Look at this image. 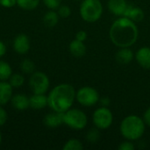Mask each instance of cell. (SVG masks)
I'll list each match as a JSON object with an SVG mask.
<instances>
[{"instance_id": "obj_1", "label": "cell", "mask_w": 150, "mask_h": 150, "mask_svg": "<svg viewBox=\"0 0 150 150\" xmlns=\"http://www.w3.org/2000/svg\"><path fill=\"white\" fill-rule=\"evenodd\" d=\"M109 37L119 48L131 47L138 40L139 29L135 22L122 16L112 22L109 30Z\"/></svg>"}, {"instance_id": "obj_2", "label": "cell", "mask_w": 150, "mask_h": 150, "mask_svg": "<svg viewBox=\"0 0 150 150\" xmlns=\"http://www.w3.org/2000/svg\"><path fill=\"white\" fill-rule=\"evenodd\" d=\"M76 100V90L69 83L54 86L47 95V106L54 112H65L73 106Z\"/></svg>"}, {"instance_id": "obj_3", "label": "cell", "mask_w": 150, "mask_h": 150, "mask_svg": "<svg viewBox=\"0 0 150 150\" xmlns=\"http://www.w3.org/2000/svg\"><path fill=\"white\" fill-rule=\"evenodd\" d=\"M146 124L143 118L135 114H130L123 119L120 125V132L126 139L132 142L140 140L145 134Z\"/></svg>"}, {"instance_id": "obj_4", "label": "cell", "mask_w": 150, "mask_h": 150, "mask_svg": "<svg viewBox=\"0 0 150 150\" xmlns=\"http://www.w3.org/2000/svg\"><path fill=\"white\" fill-rule=\"evenodd\" d=\"M103 11V4L100 0H83L79 8L82 19L88 23H94L99 20Z\"/></svg>"}, {"instance_id": "obj_5", "label": "cell", "mask_w": 150, "mask_h": 150, "mask_svg": "<svg viewBox=\"0 0 150 150\" xmlns=\"http://www.w3.org/2000/svg\"><path fill=\"white\" fill-rule=\"evenodd\" d=\"M63 124L75 131L83 130L88 124L86 113L77 108H70L63 112Z\"/></svg>"}, {"instance_id": "obj_6", "label": "cell", "mask_w": 150, "mask_h": 150, "mask_svg": "<svg viewBox=\"0 0 150 150\" xmlns=\"http://www.w3.org/2000/svg\"><path fill=\"white\" fill-rule=\"evenodd\" d=\"M28 84L33 94H46L50 87V80L46 73L34 71L30 75Z\"/></svg>"}, {"instance_id": "obj_7", "label": "cell", "mask_w": 150, "mask_h": 150, "mask_svg": "<svg viewBox=\"0 0 150 150\" xmlns=\"http://www.w3.org/2000/svg\"><path fill=\"white\" fill-rule=\"evenodd\" d=\"M100 96L98 91L91 86H83L76 91V100L84 107H91L97 105Z\"/></svg>"}, {"instance_id": "obj_8", "label": "cell", "mask_w": 150, "mask_h": 150, "mask_svg": "<svg viewBox=\"0 0 150 150\" xmlns=\"http://www.w3.org/2000/svg\"><path fill=\"white\" fill-rule=\"evenodd\" d=\"M92 122L94 127L99 130L108 129L113 122V114L112 111L105 106L97 108L92 114Z\"/></svg>"}, {"instance_id": "obj_9", "label": "cell", "mask_w": 150, "mask_h": 150, "mask_svg": "<svg viewBox=\"0 0 150 150\" xmlns=\"http://www.w3.org/2000/svg\"><path fill=\"white\" fill-rule=\"evenodd\" d=\"M12 47L18 54H25L28 53L31 47V41L29 37L25 33L18 34L12 42Z\"/></svg>"}, {"instance_id": "obj_10", "label": "cell", "mask_w": 150, "mask_h": 150, "mask_svg": "<svg viewBox=\"0 0 150 150\" xmlns=\"http://www.w3.org/2000/svg\"><path fill=\"white\" fill-rule=\"evenodd\" d=\"M144 16L145 14H144L143 10L141 7L132 4H128L123 15V17H126L135 23L142 21L144 18Z\"/></svg>"}, {"instance_id": "obj_11", "label": "cell", "mask_w": 150, "mask_h": 150, "mask_svg": "<svg viewBox=\"0 0 150 150\" xmlns=\"http://www.w3.org/2000/svg\"><path fill=\"white\" fill-rule=\"evenodd\" d=\"M43 123L47 127L56 128L63 124V113L52 111V112L45 115Z\"/></svg>"}, {"instance_id": "obj_12", "label": "cell", "mask_w": 150, "mask_h": 150, "mask_svg": "<svg viewBox=\"0 0 150 150\" xmlns=\"http://www.w3.org/2000/svg\"><path fill=\"white\" fill-rule=\"evenodd\" d=\"M11 106L19 112H23L27 110L30 105H29V98L22 93H18L12 96L11 101H10Z\"/></svg>"}, {"instance_id": "obj_13", "label": "cell", "mask_w": 150, "mask_h": 150, "mask_svg": "<svg viewBox=\"0 0 150 150\" xmlns=\"http://www.w3.org/2000/svg\"><path fill=\"white\" fill-rule=\"evenodd\" d=\"M128 5L127 0H108L107 8L109 11L118 17H122Z\"/></svg>"}, {"instance_id": "obj_14", "label": "cell", "mask_w": 150, "mask_h": 150, "mask_svg": "<svg viewBox=\"0 0 150 150\" xmlns=\"http://www.w3.org/2000/svg\"><path fill=\"white\" fill-rule=\"evenodd\" d=\"M136 62L138 64L145 69H150V47H142L139 48L134 55Z\"/></svg>"}, {"instance_id": "obj_15", "label": "cell", "mask_w": 150, "mask_h": 150, "mask_svg": "<svg viewBox=\"0 0 150 150\" xmlns=\"http://www.w3.org/2000/svg\"><path fill=\"white\" fill-rule=\"evenodd\" d=\"M13 96V87L8 81H0V105L10 103Z\"/></svg>"}, {"instance_id": "obj_16", "label": "cell", "mask_w": 150, "mask_h": 150, "mask_svg": "<svg viewBox=\"0 0 150 150\" xmlns=\"http://www.w3.org/2000/svg\"><path fill=\"white\" fill-rule=\"evenodd\" d=\"M134 55L135 54L130 47H120L115 54V59L120 64L126 65L134 60Z\"/></svg>"}, {"instance_id": "obj_17", "label": "cell", "mask_w": 150, "mask_h": 150, "mask_svg": "<svg viewBox=\"0 0 150 150\" xmlns=\"http://www.w3.org/2000/svg\"><path fill=\"white\" fill-rule=\"evenodd\" d=\"M30 108L39 111L47 106V96L46 94H33L29 98Z\"/></svg>"}, {"instance_id": "obj_18", "label": "cell", "mask_w": 150, "mask_h": 150, "mask_svg": "<svg viewBox=\"0 0 150 150\" xmlns=\"http://www.w3.org/2000/svg\"><path fill=\"white\" fill-rule=\"evenodd\" d=\"M69 49L70 54L73 56L77 57V58H80V57H83V55H85L86 51H87V48H86L84 42L80 41V40H76V39L69 43Z\"/></svg>"}, {"instance_id": "obj_19", "label": "cell", "mask_w": 150, "mask_h": 150, "mask_svg": "<svg viewBox=\"0 0 150 150\" xmlns=\"http://www.w3.org/2000/svg\"><path fill=\"white\" fill-rule=\"evenodd\" d=\"M59 15L55 10H49L43 16V24L47 27H54L59 22Z\"/></svg>"}, {"instance_id": "obj_20", "label": "cell", "mask_w": 150, "mask_h": 150, "mask_svg": "<svg viewBox=\"0 0 150 150\" xmlns=\"http://www.w3.org/2000/svg\"><path fill=\"white\" fill-rule=\"evenodd\" d=\"M12 73V68L10 63L0 60V81H8Z\"/></svg>"}, {"instance_id": "obj_21", "label": "cell", "mask_w": 150, "mask_h": 150, "mask_svg": "<svg viewBox=\"0 0 150 150\" xmlns=\"http://www.w3.org/2000/svg\"><path fill=\"white\" fill-rule=\"evenodd\" d=\"M40 3V0H17V5L24 11H33Z\"/></svg>"}, {"instance_id": "obj_22", "label": "cell", "mask_w": 150, "mask_h": 150, "mask_svg": "<svg viewBox=\"0 0 150 150\" xmlns=\"http://www.w3.org/2000/svg\"><path fill=\"white\" fill-rule=\"evenodd\" d=\"M8 82L13 87V89H18L20 88L24 85L25 83V77L22 74L20 73H12V75L10 76Z\"/></svg>"}, {"instance_id": "obj_23", "label": "cell", "mask_w": 150, "mask_h": 150, "mask_svg": "<svg viewBox=\"0 0 150 150\" xmlns=\"http://www.w3.org/2000/svg\"><path fill=\"white\" fill-rule=\"evenodd\" d=\"M20 70L25 75H31L35 71V64L30 59H24L19 65Z\"/></svg>"}, {"instance_id": "obj_24", "label": "cell", "mask_w": 150, "mask_h": 150, "mask_svg": "<svg viewBox=\"0 0 150 150\" xmlns=\"http://www.w3.org/2000/svg\"><path fill=\"white\" fill-rule=\"evenodd\" d=\"M83 142L78 139H69L67 141L63 147L62 150H83Z\"/></svg>"}, {"instance_id": "obj_25", "label": "cell", "mask_w": 150, "mask_h": 150, "mask_svg": "<svg viewBox=\"0 0 150 150\" xmlns=\"http://www.w3.org/2000/svg\"><path fill=\"white\" fill-rule=\"evenodd\" d=\"M100 130L98 128H97L96 127H92L91 128L87 134H86V141L91 144H94V143H97L99 140H100Z\"/></svg>"}, {"instance_id": "obj_26", "label": "cell", "mask_w": 150, "mask_h": 150, "mask_svg": "<svg viewBox=\"0 0 150 150\" xmlns=\"http://www.w3.org/2000/svg\"><path fill=\"white\" fill-rule=\"evenodd\" d=\"M57 13L60 18H67L71 15V9L68 5H60L59 8L57 9Z\"/></svg>"}, {"instance_id": "obj_27", "label": "cell", "mask_w": 150, "mask_h": 150, "mask_svg": "<svg viewBox=\"0 0 150 150\" xmlns=\"http://www.w3.org/2000/svg\"><path fill=\"white\" fill-rule=\"evenodd\" d=\"M62 0H42L44 5L49 10H57L62 4Z\"/></svg>"}, {"instance_id": "obj_28", "label": "cell", "mask_w": 150, "mask_h": 150, "mask_svg": "<svg viewBox=\"0 0 150 150\" xmlns=\"http://www.w3.org/2000/svg\"><path fill=\"white\" fill-rule=\"evenodd\" d=\"M134 149H135V145L133 143L132 141L129 140H126L120 142L118 147L119 150H134Z\"/></svg>"}, {"instance_id": "obj_29", "label": "cell", "mask_w": 150, "mask_h": 150, "mask_svg": "<svg viewBox=\"0 0 150 150\" xmlns=\"http://www.w3.org/2000/svg\"><path fill=\"white\" fill-rule=\"evenodd\" d=\"M7 120H8V113L6 110L3 107V105H0V127L5 125Z\"/></svg>"}, {"instance_id": "obj_30", "label": "cell", "mask_w": 150, "mask_h": 150, "mask_svg": "<svg viewBox=\"0 0 150 150\" xmlns=\"http://www.w3.org/2000/svg\"><path fill=\"white\" fill-rule=\"evenodd\" d=\"M0 5L4 8H12L17 5V0H0Z\"/></svg>"}, {"instance_id": "obj_31", "label": "cell", "mask_w": 150, "mask_h": 150, "mask_svg": "<svg viewBox=\"0 0 150 150\" xmlns=\"http://www.w3.org/2000/svg\"><path fill=\"white\" fill-rule=\"evenodd\" d=\"M87 37H88V34L83 30H80V31H78L76 33V40H78L80 41H83L84 42L87 40Z\"/></svg>"}, {"instance_id": "obj_32", "label": "cell", "mask_w": 150, "mask_h": 150, "mask_svg": "<svg viewBox=\"0 0 150 150\" xmlns=\"http://www.w3.org/2000/svg\"><path fill=\"white\" fill-rule=\"evenodd\" d=\"M143 120H144V122H145V124L147 126L150 127V107H149L145 111V112L143 114Z\"/></svg>"}, {"instance_id": "obj_33", "label": "cell", "mask_w": 150, "mask_h": 150, "mask_svg": "<svg viewBox=\"0 0 150 150\" xmlns=\"http://www.w3.org/2000/svg\"><path fill=\"white\" fill-rule=\"evenodd\" d=\"M98 103H100L101 106H105V107H108L110 105V98H107V97H103V98H99V101Z\"/></svg>"}, {"instance_id": "obj_34", "label": "cell", "mask_w": 150, "mask_h": 150, "mask_svg": "<svg viewBox=\"0 0 150 150\" xmlns=\"http://www.w3.org/2000/svg\"><path fill=\"white\" fill-rule=\"evenodd\" d=\"M6 52H7L6 45L4 44V41L0 40V58L4 57V56L6 54Z\"/></svg>"}, {"instance_id": "obj_35", "label": "cell", "mask_w": 150, "mask_h": 150, "mask_svg": "<svg viewBox=\"0 0 150 150\" xmlns=\"http://www.w3.org/2000/svg\"><path fill=\"white\" fill-rule=\"evenodd\" d=\"M2 141H3V136H2V133L0 132V145L2 143Z\"/></svg>"}]
</instances>
